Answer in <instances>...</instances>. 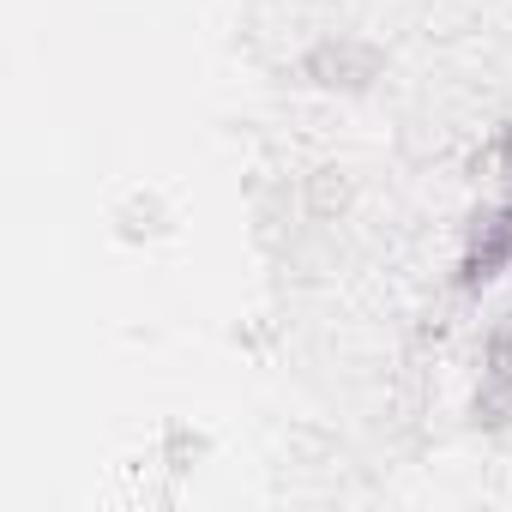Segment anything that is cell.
<instances>
[{
  "instance_id": "cell-3",
  "label": "cell",
  "mask_w": 512,
  "mask_h": 512,
  "mask_svg": "<svg viewBox=\"0 0 512 512\" xmlns=\"http://www.w3.org/2000/svg\"><path fill=\"white\" fill-rule=\"evenodd\" d=\"M476 422L482 428H506L512 422V320L488 338L482 386H476Z\"/></svg>"
},
{
  "instance_id": "cell-4",
  "label": "cell",
  "mask_w": 512,
  "mask_h": 512,
  "mask_svg": "<svg viewBox=\"0 0 512 512\" xmlns=\"http://www.w3.org/2000/svg\"><path fill=\"white\" fill-rule=\"evenodd\" d=\"M476 169H482L488 181H506V187H512V121H500L494 139L476 151Z\"/></svg>"
},
{
  "instance_id": "cell-2",
  "label": "cell",
  "mask_w": 512,
  "mask_h": 512,
  "mask_svg": "<svg viewBox=\"0 0 512 512\" xmlns=\"http://www.w3.org/2000/svg\"><path fill=\"white\" fill-rule=\"evenodd\" d=\"M302 73H308L320 91H362L368 79H380V49H368V43H356V37H338V43L308 49Z\"/></svg>"
},
{
  "instance_id": "cell-1",
  "label": "cell",
  "mask_w": 512,
  "mask_h": 512,
  "mask_svg": "<svg viewBox=\"0 0 512 512\" xmlns=\"http://www.w3.org/2000/svg\"><path fill=\"white\" fill-rule=\"evenodd\" d=\"M500 272H512V199L482 205L464 223V247H458V266H452V290L458 296H482Z\"/></svg>"
}]
</instances>
